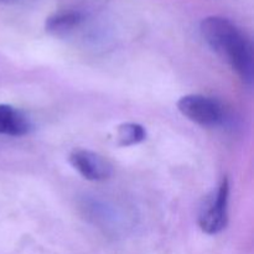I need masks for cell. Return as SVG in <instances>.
Masks as SVG:
<instances>
[{
  "instance_id": "6da1fadb",
  "label": "cell",
  "mask_w": 254,
  "mask_h": 254,
  "mask_svg": "<svg viewBox=\"0 0 254 254\" xmlns=\"http://www.w3.org/2000/svg\"><path fill=\"white\" fill-rule=\"evenodd\" d=\"M203 40L215 54L230 64L231 68L248 86L254 79V55L251 40L230 19L207 16L201 21Z\"/></svg>"
},
{
  "instance_id": "7a4b0ae2",
  "label": "cell",
  "mask_w": 254,
  "mask_h": 254,
  "mask_svg": "<svg viewBox=\"0 0 254 254\" xmlns=\"http://www.w3.org/2000/svg\"><path fill=\"white\" fill-rule=\"evenodd\" d=\"M185 118L203 128H216L227 118L225 107L217 99L202 94H186L176 103Z\"/></svg>"
},
{
  "instance_id": "3957f363",
  "label": "cell",
  "mask_w": 254,
  "mask_h": 254,
  "mask_svg": "<svg viewBox=\"0 0 254 254\" xmlns=\"http://www.w3.org/2000/svg\"><path fill=\"white\" fill-rule=\"evenodd\" d=\"M228 196L230 184L227 178L222 180L217 191L213 192L198 215V226L207 235H217L222 232L228 223Z\"/></svg>"
},
{
  "instance_id": "277c9868",
  "label": "cell",
  "mask_w": 254,
  "mask_h": 254,
  "mask_svg": "<svg viewBox=\"0 0 254 254\" xmlns=\"http://www.w3.org/2000/svg\"><path fill=\"white\" fill-rule=\"evenodd\" d=\"M68 161L72 168L88 181H106L113 174V166L108 159L88 149H74L69 154Z\"/></svg>"
},
{
  "instance_id": "5b68a950",
  "label": "cell",
  "mask_w": 254,
  "mask_h": 254,
  "mask_svg": "<svg viewBox=\"0 0 254 254\" xmlns=\"http://www.w3.org/2000/svg\"><path fill=\"white\" fill-rule=\"evenodd\" d=\"M32 129L31 119L25 112L9 104H0V135L19 138L29 135Z\"/></svg>"
},
{
  "instance_id": "8992f818",
  "label": "cell",
  "mask_w": 254,
  "mask_h": 254,
  "mask_svg": "<svg viewBox=\"0 0 254 254\" xmlns=\"http://www.w3.org/2000/svg\"><path fill=\"white\" fill-rule=\"evenodd\" d=\"M83 21V14L77 10H62L47 17L45 29L56 36H62L73 31Z\"/></svg>"
},
{
  "instance_id": "52a82bcc",
  "label": "cell",
  "mask_w": 254,
  "mask_h": 254,
  "mask_svg": "<svg viewBox=\"0 0 254 254\" xmlns=\"http://www.w3.org/2000/svg\"><path fill=\"white\" fill-rule=\"evenodd\" d=\"M146 139V129L141 124L123 123L117 128V140L121 146L138 145Z\"/></svg>"
},
{
  "instance_id": "ba28073f",
  "label": "cell",
  "mask_w": 254,
  "mask_h": 254,
  "mask_svg": "<svg viewBox=\"0 0 254 254\" xmlns=\"http://www.w3.org/2000/svg\"><path fill=\"white\" fill-rule=\"evenodd\" d=\"M19 1L20 0H0V2H4V4H15Z\"/></svg>"
}]
</instances>
